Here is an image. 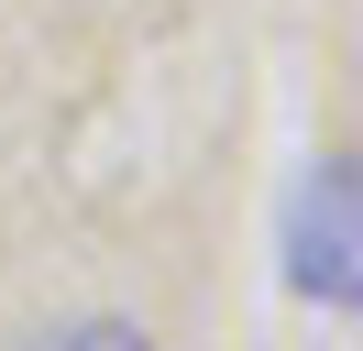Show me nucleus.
I'll use <instances>...</instances> for the list:
<instances>
[{
	"instance_id": "f03ea898",
	"label": "nucleus",
	"mask_w": 363,
	"mask_h": 351,
	"mask_svg": "<svg viewBox=\"0 0 363 351\" xmlns=\"http://www.w3.org/2000/svg\"><path fill=\"white\" fill-rule=\"evenodd\" d=\"M67 340H77V351H121V340H143V329H133V318H77Z\"/></svg>"
},
{
	"instance_id": "f257e3e1",
	"label": "nucleus",
	"mask_w": 363,
	"mask_h": 351,
	"mask_svg": "<svg viewBox=\"0 0 363 351\" xmlns=\"http://www.w3.org/2000/svg\"><path fill=\"white\" fill-rule=\"evenodd\" d=\"M286 285H297L308 307H330V318H352V307H363V231H352V165H341V154L297 187Z\"/></svg>"
}]
</instances>
